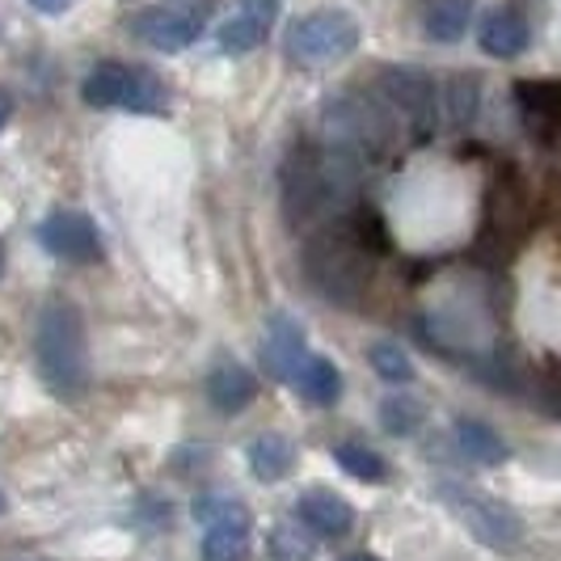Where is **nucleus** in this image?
<instances>
[{"label": "nucleus", "mask_w": 561, "mask_h": 561, "mask_svg": "<svg viewBox=\"0 0 561 561\" xmlns=\"http://www.w3.org/2000/svg\"><path fill=\"white\" fill-rule=\"evenodd\" d=\"M296 393L305 397L309 405H334L337 393H342V371H337L334 359H325V355H305L300 367L291 371V380H287Z\"/></svg>", "instance_id": "16"}, {"label": "nucleus", "mask_w": 561, "mask_h": 561, "mask_svg": "<svg viewBox=\"0 0 561 561\" xmlns=\"http://www.w3.org/2000/svg\"><path fill=\"white\" fill-rule=\"evenodd\" d=\"M195 519L216 528V524H232V519H250V511L237 503V499H225V494H207V499H195Z\"/></svg>", "instance_id": "26"}, {"label": "nucleus", "mask_w": 561, "mask_h": 561, "mask_svg": "<svg viewBox=\"0 0 561 561\" xmlns=\"http://www.w3.org/2000/svg\"><path fill=\"white\" fill-rule=\"evenodd\" d=\"M515 102L540 136H561V81H519Z\"/></svg>", "instance_id": "14"}, {"label": "nucleus", "mask_w": 561, "mask_h": 561, "mask_svg": "<svg viewBox=\"0 0 561 561\" xmlns=\"http://www.w3.org/2000/svg\"><path fill=\"white\" fill-rule=\"evenodd\" d=\"M0 266H4V250H0Z\"/></svg>", "instance_id": "30"}, {"label": "nucleus", "mask_w": 561, "mask_h": 561, "mask_svg": "<svg viewBox=\"0 0 561 561\" xmlns=\"http://www.w3.org/2000/svg\"><path fill=\"white\" fill-rule=\"evenodd\" d=\"M84 106L93 111H136V114H157L165 111V84L157 81L152 72L118 64V59H102L81 84Z\"/></svg>", "instance_id": "6"}, {"label": "nucleus", "mask_w": 561, "mask_h": 561, "mask_svg": "<svg viewBox=\"0 0 561 561\" xmlns=\"http://www.w3.org/2000/svg\"><path fill=\"white\" fill-rule=\"evenodd\" d=\"M253 549L250 540V519H232V524H216L207 528L203 545H198V558L203 561H245Z\"/></svg>", "instance_id": "21"}, {"label": "nucleus", "mask_w": 561, "mask_h": 561, "mask_svg": "<svg viewBox=\"0 0 561 561\" xmlns=\"http://www.w3.org/2000/svg\"><path fill=\"white\" fill-rule=\"evenodd\" d=\"M478 98H481L478 77L456 72V77H448V81H444V89H439V111L448 114V123L456 127V131H465V127L478 118V106H481Z\"/></svg>", "instance_id": "20"}, {"label": "nucleus", "mask_w": 561, "mask_h": 561, "mask_svg": "<svg viewBox=\"0 0 561 561\" xmlns=\"http://www.w3.org/2000/svg\"><path fill=\"white\" fill-rule=\"evenodd\" d=\"M0 511H4V494H0Z\"/></svg>", "instance_id": "31"}, {"label": "nucleus", "mask_w": 561, "mask_h": 561, "mask_svg": "<svg viewBox=\"0 0 561 561\" xmlns=\"http://www.w3.org/2000/svg\"><path fill=\"white\" fill-rule=\"evenodd\" d=\"M296 519L309 528L312 536H346L355 528V506L346 503L342 494L334 490H305L300 499H296Z\"/></svg>", "instance_id": "12"}, {"label": "nucleus", "mask_w": 561, "mask_h": 561, "mask_svg": "<svg viewBox=\"0 0 561 561\" xmlns=\"http://www.w3.org/2000/svg\"><path fill=\"white\" fill-rule=\"evenodd\" d=\"M478 43H481V51H485V56H494V59L524 56V51H528V43H533L528 18H524L519 9H494V13H485V18H481Z\"/></svg>", "instance_id": "13"}, {"label": "nucleus", "mask_w": 561, "mask_h": 561, "mask_svg": "<svg viewBox=\"0 0 561 561\" xmlns=\"http://www.w3.org/2000/svg\"><path fill=\"white\" fill-rule=\"evenodd\" d=\"M9 118H13V102H9V98H4V93H0V131H4V127H9Z\"/></svg>", "instance_id": "28"}, {"label": "nucleus", "mask_w": 561, "mask_h": 561, "mask_svg": "<svg viewBox=\"0 0 561 561\" xmlns=\"http://www.w3.org/2000/svg\"><path fill=\"white\" fill-rule=\"evenodd\" d=\"M367 364L376 367V376L389 380V385H410L414 380V364L401 351V342H371L367 346Z\"/></svg>", "instance_id": "25"}, {"label": "nucleus", "mask_w": 561, "mask_h": 561, "mask_svg": "<svg viewBox=\"0 0 561 561\" xmlns=\"http://www.w3.org/2000/svg\"><path fill=\"white\" fill-rule=\"evenodd\" d=\"M300 271L309 287L337 309H364L371 291V253L351 237L346 225H325L305 237Z\"/></svg>", "instance_id": "2"}, {"label": "nucleus", "mask_w": 561, "mask_h": 561, "mask_svg": "<svg viewBox=\"0 0 561 561\" xmlns=\"http://www.w3.org/2000/svg\"><path fill=\"white\" fill-rule=\"evenodd\" d=\"M68 4H72V0H30V9H38V13H47V18L68 13Z\"/></svg>", "instance_id": "27"}, {"label": "nucleus", "mask_w": 561, "mask_h": 561, "mask_svg": "<svg viewBox=\"0 0 561 561\" xmlns=\"http://www.w3.org/2000/svg\"><path fill=\"white\" fill-rule=\"evenodd\" d=\"M342 561H380V558H371V553H351V558H342Z\"/></svg>", "instance_id": "29"}, {"label": "nucleus", "mask_w": 561, "mask_h": 561, "mask_svg": "<svg viewBox=\"0 0 561 561\" xmlns=\"http://www.w3.org/2000/svg\"><path fill=\"white\" fill-rule=\"evenodd\" d=\"M266 558L271 561H312L317 558V536H312L300 519L275 524V528L266 533Z\"/></svg>", "instance_id": "22"}, {"label": "nucleus", "mask_w": 561, "mask_h": 561, "mask_svg": "<svg viewBox=\"0 0 561 561\" xmlns=\"http://www.w3.org/2000/svg\"><path fill=\"white\" fill-rule=\"evenodd\" d=\"M305 355H309V346H305V325H300L291 312H271V317H266V337H262L266 371L287 385Z\"/></svg>", "instance_id": "11"}, {"label": "nucleus", "mask_w": 561, "mask_h": 561, "mask_svg": "<svg viewBox=\"0 0 561 561\" xmlns=\"http://www.w3.org/2000/svg\"><path fill=\"white\" fill-rule=\"evenodd\" d=\"M422 422H426V405H422L414 393H393L380 401V426H385L393 439L419 435Z\"/></svg>", "instance_id": "24"}, {"label": "nucleus", "mask_w": 561, "mask_h": 561, "mask_svg": "<svg viewBox=\"0 0 561 561\" xmlns=\"http://www.w3.org/2000/svg\"><path fill=\"white\" fill-rule=\"evenodd\" d=\"M473 22V0H431L422 13V30L431 43H460Z\"/></svg>", "instance_id": "19"}, {"label": "nucleus", "mask_w": 561, "mask_h": 561, "mask_svg": "<svg viewBox=\"0 0 561 561\" xmlns=\"http://www.w3.org/2000/svg\"><path fill=\"white\" fill-rule=\"evenodd\" d=\"M435 499L448 506L451 515L460 519V528H469L473 540H481L485 549H499L511 553L524 545V519L494 494H485L478 485H465V481H439L435 485Z\"/></svg>", "instance_id": "4"}, {"label": "nucleus", "mask_w": 561, "mask_h": 561, "mask_svg": "<svg viewBox=\"0 0 561 561\" xmlns=\"http://www.w3.org/2000/svg\"><path fill=\"white\" fill-rule=\"evenodd\" d=\"M245 460H250L253 478L275 485V481H283L296 469V444L287 435H279V431H266V435H257L245 448Z\"/></svg>", "instance_id": "17"}, {"label": "nucleus", "mask_w": 561, "mask_h": 561, "mask_svg": "<svg viewBox=\"0 0 561 561\" xmlns=\"http://www.w3.org/2000/svg\"><path fill=\"white\" fill-rule=\"evenodd\" d=\"M334 460H337V469H342V473H351L355 481H367V485H380V481L389 478V460H385L376 448L359 444V439L337 444Z\"/></svg>", "instance_id": "23"}, {"label": "nucleus", "mask_w": 561, "mask_h": 561, "mask_svg": "<svg viewBox=\"0 0 561 561\" xmlns=\"http://www.w3.org/2000/svg\"><path fill=\"white\" fill-rule=\"evenodd\" d=\"M279 186H283V216H287L291 228L325 225L337 207H346V198H355L334 178V169L325 165L321 144H296L287 152V161L279 169Z\"/></svg>", "instance_id": "3"}, {"label": "nucleus", "mask_w": 561, "mask_h": 561, "mask_svg": "<svg viewBox=\"0 0 561 561\" xmlns=\"http://www.w3.org/2000/svg\"><path fill=\"white\" fill-rule=\"evenodd\" d=\"M355 47H359V22L346 9H312L305 18H296L283 38L287 59L300 68L337 64V59L355 56Z\"/></svg>", "instance_id": "5"}, {"label": "nucleus", "mask_w": 561, "mask_h": 561, "mask_svg": "<svg viewBox=\"0 0 561 561\" xmlns=\"http://www.w3.org/2000/svg\"><path fill=\"white\" fill-rule=\"evenodd\" d=\"M38 245L59 257V262H98L102 257V237H98V225L84 216V211H68L59 207L51 211L43 225H38Z\"/></svg>", "instance_id": "8"}, {"label": "nucleus", "mask_w": 561, "mask_h": 561, "mask_svg": "<svg viewBox=\"0 0 561 561\" xmlns=\"http://www.w3.org/2000/svg\"><path fill=\"white\" fill-rule=\"evenodd\" d=\"M376 93L393 114H401L414 131H431L439 118V84L431 72H422L414 64H389L376 77Z\"/></svg>", "instance_id": "7"}, {"label": "nucleus", "mask_w": 561, "mask_h": 561, "mask_svg": "<svg viewBox=\"0 0 561 561\" xmlns=\"http://www.w3.org/2000/svg\"><path fill=\"white\" fill-rule=\"evenodd\" d=\"M257 397V376L241 364H220L207 376V401L220 410V414H241L250 410V401Z\"/></svg>", "instance_id": "15"}, {"label": "nucleus", "mask_w": 561, "mask_h": 561, "mask_svg": "<svg viewBox=\"0 0 561 561\" xmlns=\"http://www.w3.org/2000/svg\"><path fill=\"white\" fill-rule=\"evenodd\" d=\"M131 30H136V38L148 43L152 51H186L191 43L198 38V22L195 13H186V9H165V4H152V9H140L136 18H131Z\"/></svg>", "instance_id": "9"}, {"label": "nucleus", "mask_w": 561, "mask_h": 561, "mask_svg": "<svg viewBox=\"0 0 561 561\" xmlns=\"http://www.w3.org/2000/svg\"><path fill=\"white\" fill-rule=\"evenodd\" d=\"M34 367L47 393L59 401H81L89 393V337L84 317L72 300H51L34 321Z\"/></svg>", "instance_id": "1"}, {"label": "nucleus", "mask_w": 561, "mask_h": 561, "mask_svg": "<svg viewBox=\"0 0 561 561\" xmlns=\"http://www.w3.org/2000/svg\"><path fill=\"white\" fill-rule=\"evenodd\" d=\"M456 444H460V451L469 460H478V465H506L511 460L506 439L481 419H456Z\"/></svg>", "instance_id": "18"}, {"label": "nucleus", "mask_w": 561, "mask_h": 561, "mask_svg": "<svg viewBox=\"0 0 561 561\" xmlns=\"http://www.w3.org/2000/svg\"><path fill=\"white\" fill-rule=\"evenodd\" d=\"M279 18V0H237V9L225 18L220 26V47L228 56H245L253 47H262L266 30Z\"/></svg>", "instance_id": "10"}]
</instances>
